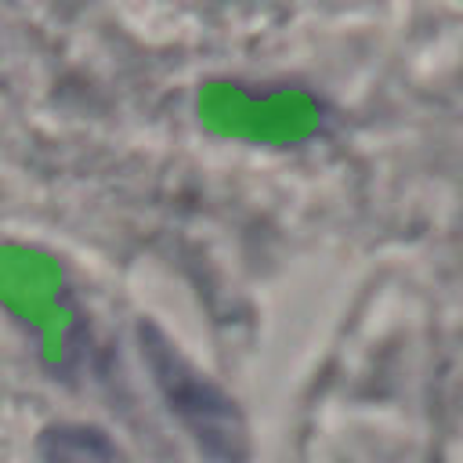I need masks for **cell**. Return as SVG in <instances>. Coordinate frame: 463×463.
<instances>
[{
    "label": "cell",
    "instance_id": "1",
    "mask_svg": "<svg viewBox=\"0 0 463 463\" xmlns=\"http://www.w3.org/2000/svg\"><path fill=\"white\" fill-rule=\"evenodd\" d=\"M137 344L159 394L166 398V409L181 420L195 445L221 463H242L246 423L235 402L206 373H199L156 322H137Z\"/></svg>",
    "mask_w": 463,
    "mask_h": 463
},
{
    "label": "cell",
    "instance_id": "2",
    "mask_svg": "<svg viewBox=\"0 0 463 463\" xmlns=\"http://www.w3.org/2000/svg\"><path fill=\"white\" fill-rule=\"evenodd\" d=\"M43 463H130L123 449L94 423H51L36 438Z\"/></svg>",
    "mask_w": 463,
    "mask_h": 463
}]
</instances>
